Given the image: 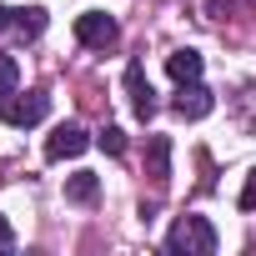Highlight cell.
Segmentation results:
<instances>
[{"label": "cell", "instance_id": "1", "mask_svg": "<svg viewBox=\"0 0 256 256\" xmlns=\"http://www.w3.org/2000/svg\"><path fill=\"white\" fill-rule=\"evenodd\" d=\"M166 251L171 256H211L216 251V226L206 216H181L166 231Z\"/></svg>", "mask_w": 256, "mask_h": 256}, {"label": "cell", "instance_id": "2", "mask_svg": "<svg viewBox=\"0 0 256 256\" xmlns=\"http://www.w3.org/2000/svg\"><path fill=\"white\" fill-rule=\"evenodd\" d=\"M46 110H50V96H46V90H26V96L0 100V116H6V126H16V131H26V126H40Z\"/></svg>", "mask_w": 256, "mask_h": 256}, {"label": "cell", "instance_id": "3", "mask_svg": "<svg viewBox=\"0 0 256 256\" xmlns=\"http://www.w3.org/2000/svg\"><path fill=\"white\" fill-rule=\"evenodd\" d=\"M76 40L90 46V50H110V46L120 40V26H116L106 10H86V16H76Z\"/></svg>", "mask_w": 256, "mask_h": 256}, {"label": "cell", "instance_id": "4", "mask_svg": "<svg viewBox=\"0 0 256 256\" xmlns=\"http://www.w3.org/2000/svg\"><path fill=\"white\" fill-rule=\"evenodd\" d=\"M171 110H176L181 120H206V116L216 110V96H211L201 80H186V86H176V100H171Z\"/></svg>", "mask_w": 256, "mask_h": 256}, {"label": "cell", "instance_id": "5", "mask_svg": "<svg viewBox=\"0 0 256 256\" xmlns=\"http://www.w3.org/2000/svg\"><path fill=\"white\" fill-rule=\"evenodd\" d=\"M126 96H131V110H136L141 120H151V116H156V90H151V80H146V66H141V60L126 66Z\"/></svg>", "mask_w": 256, "mask_h": 256}, {"label": "cell", "instance_id": "6", "mask_svg": "<svg viewBox=\"0 0 256 256\" xmlns=\"http://www.w3.org/2000/svg\"><path fill=\"white\" fill-rule=\"evenodd\" d=\"M86 146H90V136L80 131V126H56V131L46 136V161H76Z\"/></svg>", "mask_w": 256, "mask_h": 256}, {"label": "cell", "instance_id": "7", "mask_svg": "<svg viewBox=\"0 0 256 256\" xmlns=\"http://www.w3.org/2000/svg\"><path fill=\"white\" fill-rule=\"evenodd\" d=\"M166 70H171L176 86H186V80H201L206 60H201V50H171V56H166Z\"/></svg>", "mask_w": 256, "mask_h": 256}, {"label": "cell", "instance_id": "8", "mask_svg": "<svg viewBox=\"0 0 256 256\" xmlns=\"http://www.w3.org/2000/svg\"><path fill=\"white\" fill-rule=\"evenodd\" d=\"M146 171H151L156 186L171 181V141H166V136H151V141H146Z\"/></svg>", "mask_w": 256, "mask_h": 256}, {"label": "cell", "instance_id": "9", "mask_svg": "<svg viewBox=\"0 0 256 256\" xmlns=\"http://www.w3.org/2000/svg\"><path fill=\"white\" fill-rule=\"evenodd\" d=\"M96 196H100V176L96 171H76L66 181V201L70 206H96Z\"/></svg>", "mask_w": 256, "mask_h": 256}, {"label": "cell", "instance_id": "10", "mask_svg": "<svg viewBox=\"0 0 256 256\" xmlns=\"http://www.w3.org/2000/svg\"><path fill=\"white\" fill-rule=\"evenodd\" d=\"M16 30H20L26 40H36V36L46 30V10H40V6H26V10H16Z\"/></svg>", "mask_w": 256, "mask_h": 256}, {"label": "cell", "instance_id": "11", "mask_svg": "<svg viewBox=\"0 0 256 256\" xmlns=\"http://www.w3.org/2000/svg\"><path fill=\"white\" fill-rule=\"evenodd\" d=\"M16 86H20V66H16V56H0V100H10Z\"/></svg>", "mask_w": 256, "mask_h": 256}, {"label": "cell", "instance_id": "12", "mask_svg": "<svg viewBox=\"0 0 256 256\" xmlns=\"http://www.w3.org/2000/svg\"><path fill=\"white\" fill-rule=\"evenodd\" d=\"M96 146H100L106 156H126V131H120V126H106V131L96 136Z\"/></svg>", "mask_w": 256, "mask_h": 256}, {"label": "cell", "instance_id": "13", "mask_svg": "<svg viewBox=\"0 0 256 256\" xmlns=\"http://www.w3.org/2000/svg\"><path fill=\"white\" fill-rule=\"evenodd\" d=\"M241 211H256V166L246 171V186H241Z\"/></svg>", "mask_w": 256, "mask_h": 256}, {"label": "cell", "instance_id": "14", "mask_svg": "<svg viewBox=\"0 0 256 256\" xmlns=\"http://www.w3.org/2000/svg\"><path fill=\"white\" fill-rule=\"evenodd\" d=\"M0 251H16V231H10L6 216H0Z\"/></svg>", "mask_w": 256, "mask_h": 256}, {"label": "cell", "instance_id": "15", "mask_svg": "<svg viewBox=\"0 0 256 256\" xmlns=\"http://www.w3.org/2000/svg\"><path fill=\"white\" fill-rule=\"evenodd\" d=\"M0 30H16V10L10 6H0Z\"/></svg>", "mask_w": 256, "mask_h": 256}]
</instances>
